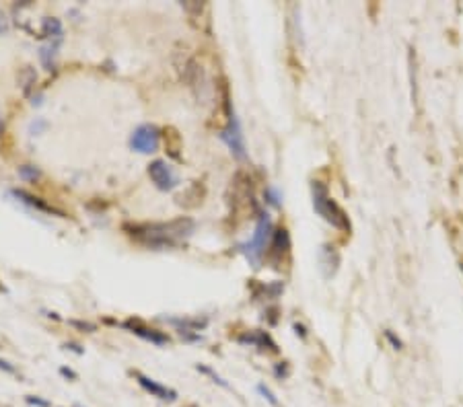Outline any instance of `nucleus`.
I'll return each mask as SVG.
<instances>
[{"label": "nucleus", "instance_id": "473e14b6", "mask_svg": "<svg viewBox=\"0 0 463 407\" xmlns=\"http://www.w3.org/2000/svg\"><path fill=\"white\" fill-rule=\"evenodd\" d=\"M0 370H6V372H10V374L15 372V368H13L6 360H0Z\"/></svg>", "mask_w": 463, "mask_h": 407}, {"label": "nucleus", "instance_id": "393cba45", "mask_svg": "<svg viewBox=\"0 0 463 407\" xmlns=\"http://www.w3.org/2000/svg\"><path fill=\"white\" fill-rule=\"evenodd\" d=\"M48 128V122L46 119H35V122H31V126H29V134H42L44 130Z\"/></svg>", "mask_w": 463, "mask_h": 407}, {"label": "nucleus", "instance_id": "c9c22d12", "mask_svg": "<svg viewBox=\"0 0 463 407\" xmlns=\"http://www.w3.org/2000/svg\"><path fill=\"white\" fill-rule=\"evenodd\" d=\"M462 269H463V263H462Z\"/></svg>", "mask_w": 463, "mask_h": 407}, {"label": "nucleus", "instance_id": "c756f323", "mask_svg": "<svg viewBox=\"0 0 463 407\" xmlns=\"http://www.w3.org/2000/svg\"><path fill=\"white\" fill-rule=\"evenodd\" d=\"M64 348L66 350H70V352H74V354H79V356H83L85 354V350L81 348V346H76V344H72V342H68V344H64Z\"/></svg>", "mask_w": 463, "mask_h": 407}, {"label": "nucleus", "instance_id": "72a5a7b5", "mask_svg": "<svg viewBox=\"0 0 463 407\" xmlns=\"http://www.w3.org/2000/svg\"><path fill=\"white\" fill-rule=\"evenodd\" d=\"M295 329H297V335L305 338V327H303V325H295Z\"/></svg>", "mask_w": 463, "mask_h": 407}, {"label": "nucleus", "instance_id": "aec40b11", "mask_svg": "<svg viewBox=\"0 0 463 407\" xmlns=\"http://www.w3.org/2000/svg\"><path fill=\"white\" fill-rule=\"evenodd\" d=\"M19 177H21L23 181H35V179L42 177V171H40V167H35V165H21V167H19Z\"/></svg>", "mask_w": 463, "mask_h": 407}, {"label": "nucleus", "instance_id": "f03ea898", "mask_svg": "<svg viewBox=\"0 0 463 407\" xmlns=\"http://www.w3.org/2000/svg\"><path fill=\"white\" fill-rule=\"evenodd\" d=\"M311 198H313V210L334 229L342 231V233H350V218L344 212V208L336 202L330 196V190L325 183L321 181H313L311 183Z\"/></svg>", "mask_w": 463, "mask_h": 407}, {"label": "nucleus", "instance_id": "a211bd4d", "mask_svg": "<svg viewBox=\"0 0 463 407\" xmlns=\"http://www.w3.org/2000/svg\"><path fill=\"white\" fill-rule=\"evenodd\" d=\"M163 136H165V140L171 138V142H165V144H167V149H169V154L177 158V156H179L177 151H179V147H181V138H179L177 130H175V128H165V130H163Z\"/></svg>", "mask_w": 463, "mask_h": 407}, {"label": "nucleus", "instance_id": "7ed1b4c3", "mask_svg": "<svg viewBox=\"0 0 463 407\" xmlns=\"http://www.w3.org/2000/svg\"><path fill=\"white\" fill-rule=\"evenodd\" d=\"M272 235H274V233H272V218H270V214H268V212H259L254 237L237 247L239 254L245 255V259L250 261L252 267L257 269V267L261 265V259H263V255H266L268 247H270Z\"/></svg>", "mask_w": 463, "mask_h": 407}, {"label": "nucleus", "instance_id": "ddd939ff", "mask_svg": "<svg viewBox=\"0 0 463 407\" xmlns=\"http://www.w3.org/2000/svg\"><path fill=\"white\" fill-rule=\"evenodd\" d=\"M239 344H250V346H256L261 352H278V346L274 344V340L266 333V331H252V333H245L239 338Z\"/></svg>", "mask_w": 463, "mask_h": 407}, {"label": "nucleus", "instance_id": "39448f33", "mask_svg": "<svg viewBox=\"0 0 463 407\" xmlns=\"http://www.w3.org/2000/svg\"><path fill=\"white\" fill-rule=\"evenodd\" d=\"M161 144V130L154 124H140L130 136V149L140 154H154Z\"/></svg>", "mask_w": 463, "mask_h": 407}, {"label": "nucleus", "instance_id": "412c9836", "mask_svg": "<svg viewBox=\"0 0 463 407\" xmlns=\"http://www.w3.org/2000/svg\"><path fill=\"white\" fill-rule=\"evenodd\" d=\"M196 370H198V372H202V374H206V376H210V379H212V383H216L218 387H222V389H231V385H229V383H227V381H225V379H222L220 374H216V372H214L212 368H208V366H202V364H198V366H196Z\"/></svg>", "mask_w": 463, "mask_h": 407}, {"label": "nucleus", "instance_id": "4468645a", "mask_svg": "<svg viewBox=\"0 0 463 407\" xmlns=\"http://www.w3.org/2000/svg\"><path fill=\"white\" fill-rule=\"evenodd\" d=\"M40 40H46V42H54V44H62L64 42V29H62V23L56 19V17H46L42 21V31L38 35Z\"/></svg>", "mask_w": 463, "mask_h": 407}, {"label": "nucleus", "instance_id": "b1692460", "mask_svg": "<svg viewBox=\"0 0 463 407\" xmlns=\"http://www.w3.org/2000/svg\"><path fill=\"white\" fill-rule=\"evenodd\" d=\"M68 323H70L72 327H76V329H83V331H87V333H93V331L97 329V327H95L93 323H89V321H76V319H70Z\"/></svg>", "mask_w": 463, "mask_h": 407}, {"label": "nucleus", "instance_id": "6ab92c4d", "mask_svg": "<svg viewBox=\"0 0 463 407\" xmlns=\"http://www.w3.org/2000/svg\"><path fill=\"white\" fill-rule=\"evenodd\" d=\"M188 198H192V200H194V208L202 204V198H204V194H200V183H198V181H196V183H194V185H192V188H190L188 192H184L181 196H177V204L181 206L184 202H188Z\"/></svg>", "mask_w": 463, "mask_h": 407}, {"label": "nucleus", "instance_id": "6e6552de", "mask_svg": "<svg viewBox=\"0 0 463 407\" xmlns=\"http://www.w3.org/2000/svg\"><path fill=\"white\" fill-rule=\"evenodd\" d=\"M179 76H181V81L200 97V89H204L206 87V76H204V70H202V66H200V62L196 60V58H186L181 64H179Z\"/></svg>", "mask_w": 463, "mask_h": 407}, {"label": "nucleus", "instance_id": "423d86ee", "mask_svg": "<svg viewBox=\"0 0 463 407\" xmlns=\"http://www.w3.org/2000/svg\"><path fill=\"white\" fill-rule=\"evenodd\" d=\"M149 177L154 183V188L161 190V192H173L181 183L175 167L171 163L163 160V158H154L153 163L149 165Z\"/></svg>", "mask_w": 463, "mask_h": 407}, {"label": "nucleus", "instance_id": "0eeeda50", "mask_svg": "<svg viewBox=\"0 0 463 407\" xmlns=\"http://www.w3.org/2000/svg\"><path fill=\"white\" fill-rule=\"evenodd\" d=\"M268 259L272 263V267L282 269V263H289L291 259V235L286 229H278L272 235L270 247H268Z\"/></svg>", "mask_w": 463, "mask_h": 407}, {"label": "nucleus", "instance_id": "cd10ccee", "mask_svg": "<svg viewBox=\"0 0 463 407\" xmlns=\"http://www.w3.org/2000/svg\"><path fill=\"white\" fill-rule=\"evenodd\" d=\"M27 404L35 407H51L50 401H44V399H40V397H27Z\"/></svg>", "mask_w": 463, "mask_h": 407}, {"label": "nucleus", "instance_id": "9d476101", "mask_svg": "<svg viewBox=\"0 0 463 407\" xmlns=\"http://www.w3.org/2000/svg\"><path fill=\"white\" fill-rule=\"evenodd\" d=\"M317 263L325 280L334 278L340 267V254L334 245H321L317 251Z\"/></svg>", "mask_w": 463, "mask_h": 407}, {"label": "nucleus", "instance_id": "bb28decb", "mask_svg": "<svg viewBox=\"0 0 463 407\" xmlns=\"http://www.w3.org/2000/svg\"><path fill=\"white\" fill-rule=\"evenodd\" d=\"M179 338L184 342H202V335L196 333V331H179Z\"/></svg>", "mask_w": 463, "mask_h": 407}, {"label": "nucleus", "instance_id": "2eb2a0df", "mask_svg": "<svg viewBox=\"0 0 463 407\" xmlns=\"http://www.w3.org/2000/svg\"><path fill=\"white\" fill-rule=\"evenodd\" d=\"M165 321L169 325L177 327V331H196V333H200L208 325V319H204V317L202 319L200 317H196V319H190V317H167Z\"/></svg>", "mask_w": 463, "mask_h": 407}, {"label": "nucleus", "instance_id": "5701e85b", "mask_svg": "<svg viewBox=\"0 0 463 407\" xmlns=\"http://www.w3.org/2000/svg\"><path fill=\"white\" fill-rule=\"evenodd\" d=\"M263 198H266V204H270V206H274V208H278L280 206V200H282V196H280V192L276 190V188H268L266 190V194H263Z\"/></svg>", "mask_w": 463, "mask_h": 407}, {"label": "nucleus", "instance_id": "4be33fe9", "mask_svg": "<svg viewBox=\"0 0 463 407\" xmlns=\"http://www.w3.org/2000/svg\"><path fill=\"white\" fill-rule=\"evenodd\" d=\"M257 393H259V395H261V397H263V399H266V401H268V404H270L272 407L280 406V404H278V399H276V395H274V393H272V391H270V389H268L263 383H259V385H257Z\"/></svg>", "mask_w": 463, "mask_h": 407}, {"label": "nucleus", "instance_id": "f8f14e48", "mask_svg": "<svg viewBox=\"0 0 463 407\" xmlns=\"http://www.w3.org/2000/svg\"><path fill=\"white\" fill-rule=\"evenodd\" d=\"M10 196H15L19 202H23L25 206H31V208H35V210H40V212H44V214H54V216L66 218V214H64L62 210L54 208L50 204H46L44 200H40V198H35V196H31V194H27V192H23V190H13Z\"/></svg>", "mask_w": 463, "mask_h": 407}, {"label": "nucleus", "instance_id": "9b49d317", "mask_svg": "<svg viewBox=\"0 0 463 407\" xmlns=\"http://www.w3.org/2000/svg\"><path fill=\"white\" fill-rule=\"evenodd\" d=\"M134 379H136V383H138L147 393H151V395L156 397V399H163V401H175V399H177V391H173V389H169V387L156 383L153 379L145 376V374L138 372V370H134Z\"/></svg>", "mask_w": 463, "mask_h": 407}, {"label": "nucleus", "instance_id": "7c9ffc66", "mask_svg": "<svg viewBox=\"0 0 463 407\" xmlns=\"http://www.w3.org/2000/svg\"><path fill=\"white\" fill-rule=\"evenodd\" d=\"M385 335H387V340H389V342L396 346V350H402V342H400V340H398V338H396L391 331H385Z\"/></svg>", "mask_w": 463, "mask_h": 407}, {"label": "nucleus", "instance_id": "f3484780", "mask_svg": "<svg viewBox=\"0 0 463 407\" xmlns=\"http://www.w3.org/2000/svg\"><path fill=\"white\" fill-rule=\"evenodd\" d=\"M35 83H38L35 70H33L31 66H25V68L19 72V85H21V89H23V93H25L27 97H29L31 91L35 89Z\"/></svg>", "mask_w": 463, "mask_h": 407}, {"label": "nucleus", "instance_id": "a878e982", "mask_svg": "<svg viewBox=\"0 0 463 407\" xmlns=\"http://www.w3.org/2000/svg\"><path fill=\"white\" fill-rule=\"evenodd\" d=\"M10 31V19L4 10H0V38Z\"/></svg>", "mask_w": 463, "mask_h": 407}, {"label": "nucleus", "instance_id": "dca6fc26", "mask_svg": "<svg viewBox=\"0 0 463 407\" xmlns=\"http://www.w3.org/2000/svg\"><path fill=\"white\" fill-rule=\"evenodd\" d=\"M60 46H62V44L46 42V44L40 48V51H38L40 62H42V66H44L46 72H54V70H56V60H58V50H60Z\"/></svg>", "mask_w": 463, "mask_h": 407}, {"label": "nucleus", "instance_id": "f257e3e1", "mask_svg": "<svg viewBox=\"0 0 463 407\" xmlns=\"http://www.w3.org/2000/svg\"><path fill=\"white\" fill-rule=\"evenodd\" d=\"M196 229L190 216H179L169 222H128L124 231L140 245L151 249H171L186 243Z\"/></svg>", "mask_w": 463, "mask_h": 407}, {"label": "nucleus", "instance_id": "2f4dec72", "mask_svg": "<svg viewBox=\"0 0 463 407\" xmlns=\"http://www.w3.org/2000/svg\"><path fill=\"white\" fill-rule=\"evenodd\" d=\"M60 374H62V376H66V379L76 381V372H74V370H70V368H66V366H62V368H60Z\"/></svg>", "mask_w": 463, "mask_h": 407}, {"label": "nucleus", "instance_id": "1a4fd4ad", "mask_svg": "<svg viewBox=\"0 0 463 407\" xmlns=\"http://www.w3.org/2000/svg\"><path fill=\"white\" fill-rule=\"evenodd\" d=\"M122 327H126V329L132 331L134 335L151 342L154 346H165V344H169V335H167V333H163V331H159V329H153V327H147V325H145L143 321H138V319H128L126 323H122Z\"/></svg>", "mask_w": 463, "mask_h": 407}, {"label": "nucleus", "instance_id": "f704fd0d", "mask_svg": "<svg viewBox=\"0 0 463 407\" xmlns=\"http://www.w3.org/2000/svg\"><path fill=\"white\" fill-rule=\"evenodd\" d=\"M4 130V122H2V113H0V132Z\"/></svg>", "mask_w": 463, "mask_h": 407}, {"label": "nucleus", "instance_id": "20e7f679", "mask_svg": "<svg viewBox=\"0 0 463 407\" xmlns=\"http://www.w3.org/2000/svg\"><path fill=\"white\" fill-rule=\"evenodd\" d=\"M218 138L229 147L231 154L237 158V160H243L247 153H245V140H243V130H241V124H239V117L237 113L233 111L227 119V126L220 130Z\"/></svg>", "mask_w": 463, "mask_h": 407}, {"label": "nucleus", "instance_id": "c85d7f7f", "mask_svg": "<svg viewBox=\"0 0 463 407\" xmlns=\"http://www.w3.org/2000/svg\"><path fill=\"white\" fill-rule=\"evenodd\" d=\"M274 372H276V376H278V379H286V376H289V366H286V362H282V366L278 364Z\"/></svg>", "mask_w": 463, "mask_h": 407}]
</instances>
